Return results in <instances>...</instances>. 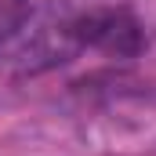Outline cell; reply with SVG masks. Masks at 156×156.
I'll return each mask as SVG.
<instances>
[{
    "instance_id": "1",
    "label": "cell",
    "mask_w": 156,
    "mask_h": 156,
    "mask_svg": "<svg viewBox=\"0 0 156 156\" xmlns=\"http://www.w3.org/2000/svg\"><path fill=\"white\" fill-rule=\"evenodd\" d=\"M69 37L80 47L102 51L109 58H134L142 51V26L127 7H91L76 18H69Z\"/></svg>"
},
{
    "instance_id": "2",
    "label": "cell",
    "mask_w": 156,
    "mask_h": 156,
    "mask_svg": "<svg viewBox=\"0 0 156 156\" xmlns=\"http://www.w3.org/2000/svg\"><path fill=\"white\" fill-rule=\"evenodd\" d=\"M33 15V0H0V51L26 29Z\"/></svg>"
}]
</instances>
